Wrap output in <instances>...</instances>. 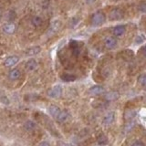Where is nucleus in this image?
I'll use <instances>...</instances> for the list:
<instances>
[{
    "mask_svg": "<svg viewBox=\"0 0 146 146\" xmlns=\"http://www.w3.org/2000/svg\"><path fill=\"white\" fill-rule=\"evenodd\" d=\"M18 60H19V58H18L17 56H10L7 58H6V60H5V62H4V65L7 68H10V67L15 66L16 64L18 62Z\"/></svg>",
    "mask_w": 146,
    "mask_h": 146,
    "instance_id": "4",
    "label": "nucleus"
},
{
    "mask_svg": "<svg viewBox=\"0 0 146 146\" xmlns=\"http://www.w3.org/2000/svg\"><path fill=\"white\" fill-rule=\"evenodd\" d=\"M70 48L72 50V53L75 55L76 57H78L80 55V47L79 45H78V42L75 40H71L70 42Z\"/></svg>",
    "mask_w": 146,
    "mask_h": 146,
    "instance_id": "10",
    "label": "nucleus"
},
{
    "mask_svg": "<svg viewBox=\"0 0 146 146\" xmlns=\"http://www.w3.org/2000/svg\"><path fill=\"white\" fill-rule=\"evenodd\" d=\"M40 51H41V48L38 47V46H36V47L30 48L29 49H27L26 53H27V55H29V56H33V55L38 54Z\"/></svg>",
    "mask_w": 146,
    "mask_h": 146,
    "instance_id": "16",
    "label": "nucleus"
},
{
    "mask_svg": "<svg viewBox=\"0 0 146 146\" xmlns=\"http://www.w3.org/2000/svg\"><path fill=\"white\" fill-rule=\"evenodd\" d=\"M68 113L66 111H61L58 115V117L56 118V120L58 122H64L68 120Z\"/></svg>",
    "mask_w": 146,
    "mask_h": 146,
    "instance_id": "14",
    "label": "nucleus"
},
{
    "mask_svg": "<svg viewBox=\"0 0 146 146\" xmlns=\"http://www.w3.org/2000/svg\"><path fill=\"white\" fill-rule=\"evenodd\" d=\"M105 21V15L102 11L95 12L91 16V23L93 26H100Z\"/></svg>",
    "mask_w": 146,
    "mask_h": 146,
    "instance_id": "1",
    "label": "nucleus"
},
{
    "mask_svg": "<svg viewBox=\"0 0 146 146\" xmlns=\"http://www.w3.org/2000/svg\"><path fill=\"white\" fill-rule=\"evenodd\" d=\"M1 16H2V14H1V11H0V19H1Z\"/></svg>",
    "mask_w": 146,
    "mask_h": 146,
    "instance_id": "28",
    "label": "nucleus"
},
{
    "mask_svg": "<svg viewBox=\"0 0 146 146\" xmlns=\"http://www.w3.org/2000/svg\"><path fill=\"white\" fill-rule=\"evenodd\" d=\"M140 52L143 55L144 57H146V45H144L143 47H141L140 49Z\"/></svg>",
    "mask_w": 146,
    "mask_h": 146,
    "instance_id": "25",
    "label": "nucleus"
},
{
    "mask_svg": "<svg viewBox=\"0 0 146 146\" xmlns=\"http://www.w3.org/2000/svg\"><path fill=\"white\" fill-rule=\"evenodd\" d=\"M143 36H138L136 38V43H138V44H141V43H143Z\"/></svg>",
    "mask_w": 146,
    "mask_h": 146,
    "instance_id": "23",
    "label": "nucleus"
},
{
    "mask_svg": "<svg viewBox=\"0 0 146 146\" xmlns=\"http://www.w3.org/2000/svg\"><path fill=\"white\" fill-rule=\"evenodd\" d=\"M97 143L100 145H105L108 143V138L104 134L100 133L98 137H97Z\"/></svg>",
    "mask_w": 146,
    "mask_h": 146,
    "instance_id": "18",
    "label": "nucleus"
},
{
    "mask_svg": "<svg viewBox=\"0 0 146 146\" xmlns=\"http://www.w3.org/2000/svg\"><path fill=\"white\" fill-rule=\"evenodd\" d=\"M31 24L35 27H39L43 25V19L39 16H34L31 18Z\"/></svg>",
    "mask_w": 146,
    "mask_h": 146,
    "instance_id": "11",
    "label": "nucleus"
},
{
    "mask_svg": "<svg viewBox=\"0 0 146 146\" xmlns=\"http://www.w3.org/2000/svg\"><path fill=\"white\" fill-rule=\"evenodd\" d=\"M61 94H62V88L60 85L54 86L48 91V95L51 98H58L60 97Z\"/></svg>",
    "mask_w": 146,
    "mask_h": 146,
    "instance_id": "2",
    "label": "nucleus"
},
{
    "mask_svg": "<svg viewBox=\"0 0 146 146\" xmlns=\"http://www.w3.org/2000/svg\"><path fill=\"white\" fill-rule=\"evenodd\" d=\"M36 123L34 121H27L25 122V124H24V128H25V130L27 131H33L36 130Z\"/></svg>",
    "mask_w": 146,
    "mask_h": 146,
    "instance_id": "15",
    "label": "nucleus"
},
{
    "mask_svg": "<svg viewBox=\"0 0 146 146\" xmlns=\"http://www.w3.org/2000/svg\"><path fill=\"white\" fill-rule=\"evenodd\" d=\"M39 146H50V145L48 141H42V143L39 144Z\"/></svg>",
    "mask_w": 146,
    "mask_h": 146,
    "instance_id": "26",
    "label": "nucleus"
},
{
    "mask_svg": "<svg viewBox=\"0 0 146 146\" xmlns=\"http://www.w3.org/2000/svg\"><path fill=\"white\" fill-rule=\"evenodd\" d=\"M61 27V22L59 20H54L51 25H50V29H49V31L50 32H53V33H55V32L58 31V29Z\"/></svg>",
    "mask_w": 146,
    "mask_h": 146,
    "instance_id": "13",
    "label": "nucleus"
},
{
    "mask_svg": "<svg viewBox=\"0 0 146 146\" xmlns=\"http://www.w3.org/2000/svg\"><path fill=\"white\" fill-rule=\"evenodd\" d=\"M20 76H21V73L18 68H13V70H11L8 73V78H9V80H17L19 79Z\"/></svg>",
    "mask_w": 146,
    "mask_h": 146,
    "instance_id": "7",
    "label": "nucleus"
},
{
    "mask_svg": "<svg viewBox=\"0 0 146 146\" xmlns=\"http://www.w3.org/2000/svg\"><path fill=\"white\" fill-rule=\"evenodd\" d=\"M125 31H126V27L125 26L119 25V26H116L112 29V33L115 36H121L123 34L125 33Z\"/></svg>",
    "mask_w": 146,
    "mask_h": 146,
    "instance_id": "5",
    "label": "nucleus"
},
{
    "mask_svg": "<svg viewBox=\"0 0 146 146\" xmlns=\"http://www.w3.org/2000/svg\"><path fill=\"white\" fill-rule=\"evenodd\" d=\"M61 80L64 81H73L76 80V77L74 75H71V74H62L61 75Z\"/></svg>",
    "mask_w": 146,
    "mask_h": 146,
    "instance_id": "19",
    "label": "nucleus"
},
{
    "mask_svg": "<svg viewBox=\"0 0 146 146\" xmlns=\"http://www.w3.org/2000/svg\"><path fill=\"white\" fill-rule=\"evenodd\" d=\"M138 82L143 86H146V74H143L141 75L138 78Z\"/></svg>",
    "mask_w": 146,
    "mask_h": 146,
    "instance_id": "21",
    "label": "nucleus"
},
{
    "mask_svg": "<svg viewBox=\"0 0 146 146\" xmlns=\"http://www.w3.org/2000/svg\"><path fill=\"white\" fill-rule=\"evenodd\" d=\"M0 102L5 103V104H8V99L6 97V95L3 94L2 92H0Z\"/></svg>",
    "mask_w": 146,
    "mask_h": 146,
    "instance_id": "22",
    "label": "nucleus"
},
{
    "mask_svg": "<svg viewBox=\"0 0 146 146\" xmlns=\"http://www.w3.org/2000/svg\"><path fill=\"white\" fill-rule=\"evenodd\" d=\"M104 45L109 49L114 48L117 46V39L113 36H107L104 38Z\"/></svg>",
    "mask_w": 146,
    "mask_h": 146,
    "instance_id": "3",
    "label": "nucleus"
},
{
    "mask_svg": "<svg viewBox=\"0 0 146 146\" xmlns=\"http://www.w3.org/2000/svg\"><path fill=\"white\" fill-rule=\"evenodd\" d=\"M26 70H29V71H33L35 70L36 68H38V62H36L35 59L33 58H31L29 59V60H27V63H26Z\"/></svg>",
    "mask_w": 146,
    "mask_h": 146,
    "instance_id": "8",
    "label": "nucleus"
},
{
    "mask_svg": "<svg viewBox=\"0 0 146 146\" xmlns=\"http://www.w3.org/2000/svg\"><path fill=\"white\" fill-rule=\"evenodd\" d=\"M94 1H95V0H86V2L88 4H91V3H93Z\"/></svg>",
    "mask_w": 146,
    "mask_h": 146,
    "instance_id": "27",
    "label": "nucleus"
},
{
    "mask_svg": "<svg viewBox=\"0 0 146 146\" xmlns=\"http://www.w3.org/2000/svg\"><path fill=\"white\" fill-rule=\"evenodd\" d=\"M89 92L93 95H99V94H102L104 92V88L100 85H95L93 87H91V88L89 90Z\"/></svg>",
    "mask_w": 146,
    "mask_h": 146,
    "instance_id": "9",
    "label": "nucleus"
},
{
    "mask_svg": "<svg viewBox=\"0 0 146 146\" xmlns=\"http://www.w3.org/2000/svg\"><path fill=\"white\" fill-rule=\"evenodd\" d=\"M114 121V113L113 112H110L108 113L106 116L103 119V122L104 124H110Z\"/></svg>",
    "mask_w": 146,
    "mask_h": 146,
    "instance_id": "17",
    "label": "nucleus"
},
{
    "mask_svg": "<svg viewBox=\"0 0 146 146\" xmlns=\"http://www.w3.org/2000/svg\"><path fill=\"white\" fill-rule=\"evenodd\" d=\"M2 30L7 34H13L16 30V26L14 23H7L2 27Z\"/></svg>",
    "mask_w": 146,
    "mask_h": 146,
    "instance_id": "6",
    "label": "nucleus"
},
{
    "mask_svg": "<svg viewBox=\"0 0 146 146\" xmlns=\"http://www.w3.org/2000/svg\"><path fill=\"white\" fill-rule=\"evenodd\" d=\"M119 97V95L116 93V92H110V93H108L107 94V96H106V98L108 99V100H116L117 98Z\"/></svg>",
    "mask_w": 146,
    "mask_h": 146,
    "instance_id": "20",
    "label": "nucleus"
},
{
    "mask_svg": "<svg viewBox=\"0 0 146 146\" xmlns=\"http://www.w3.org/2000/svg\"><path fill=\"white\" fill-rule=\"evenodd\" d=\"M131 146H144V143L141 141H136L131 144Z\"/></svg>",
    "mask_w": 146,
    "mask_h": 146,
    "instance_id": "24",
    "label": "nucleus"
},
{
    "mask_svg": "<svg viewBox=\"0 0 146 146\" xmlns=\"http://www.w3.org/2000/svg\"><path fill=\"white\" fill-rule=\"evenodd\" d=\"M48 111L50 113V115H51L53 118L56 119L58 117V115L59 114V112H60L61 111L58 106H56V105H51V106L48 108Z\"/></svg>",
    "mask_w": 146,
    "mask_h": 146,
    "instance_id": "12",
    "label": "nucleus"
}]
</instances>
